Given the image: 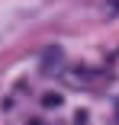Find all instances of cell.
<instances>
[{
	"mask_svg": "<svg viewBox=\"0 0 119 125\" xmlns=\"http://www.w3.org/2000/svg\"><path fill=\"white\" fill-rule=\"evenodd\" d=\"M116 115H119V109H116Z\"/></svg>",
	"mask_w": 119,
	"mask_h": 125,
	"instance_id": "1",
	"label": "cell"
}]
</instances>
